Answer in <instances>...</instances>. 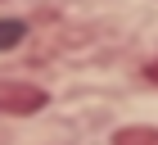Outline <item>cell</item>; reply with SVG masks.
Returning <instances> with one entry per match:
<instances>
[{
  "label": "cell",
  "instance_id": "6da1fadb",
  "mask_svg": "<svg viewBox=\"0 0 158 145\" xmlns=\"http://www.w3.org/2000/svg\"><path fill=\"white\" fill-rule=\"evenodd\" d=\"M45 109V91L32 82H14V77H0V113H14V118H23V113H41Z\"/></svg>",
  "mask_w": 158,
  "mask_h": 145
},
{
  "label": "cell",
  "instance_id": "3957f363",
  "mask_svg": "<svg viewBox=\"0 0 158 145\" xmlns=\"http://www.w3.org/2000/svg\"><path fill=\"white\" fill-rule=\"evenodd\" d=\"M23 36H27V27L18 23V18H0V50H14Z\"/></svg>",
  "mask_w": 158,
  "mask_h": 145
},
{
  "label": "cell",
  "instance_id": "277c9868",
  "mask_svg": "<svg viewBox=\"0 0 158 145\" xmlns=\"http://www.w3.org/2000/svg\"><path fill=\"white\" fill-rule=\"evenodd\" d=\"M145 77H149V82H158V59H154V64L145 68Z\"/></svg>",
  "mask_w": 158,
  "mask_h": 145
},
{
  "label": "cell",
  "instance_id": "7a4b0ae2",
  "mask_svg": "<svg viewBox=\"0 0 158 145\" xmlns=\"http://www.w3.org/2000/svg\"><path fill=\"white\" fill-rule=\"evenodd\" d=\"M113 145H158V127H122Z\"/></svg>",
  "mask_w": 158,
  "mask_h": 145
}]
</instances>
